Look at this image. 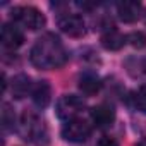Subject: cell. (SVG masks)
<instances>
[{
	"label": "cell",
	"instance_id": "obj_7",
	"mask_svg": "<svg viewBox=\"0 0 146 146\" xmlns=\"http://www.w3.org/2000/svg\"><path fill=\"white\" fill-rule=\"evenodd\" d=\"M100 41H102V46H103L105 50L117 52V50H120V48L125 45L127 38H125L115 26H108V28H105V29L102 31Z\"/></svg>",
	"mask_w": 146,
	"mask_h": 146
},
{
	"label": "cell",
	"instance_id": "obj_8",
	"mask_svg": "<svg viewBox=\"0 0 146 146\" xmlns=\"http://www.w3.org/2000/svg\"><path fill=\"white\" fill-rule=\"evenodd\" d=\"M2 45L9 50H16L24 43V35L16 24H4L2 26V35H0Z\"/></svg>",
	"mask_w": 146,
	"mask_h": 146
},
{
	"label": "cell",
	"instance_id": "obj_17",
	"mask_svg": "<svg viewBox=\"0 0 146 146\" xmlns=\"http://www.w3.org/2000/svg\"><path fill=\"white\" fill-rule=\"evenodd\" d=\"M96 146H119V143H117L113 137H110V136H103V137L98 139Z\"/></svg>",
	"mask_w": 146,
	"mask_h": 146
},
{
	"label": "cell",
	"instance_id": "obj_9",
	"mask_svg": "<svg viewBox=\"0 0 146 146\" xmlns=\"http://www.w3.org/2000/svg\"><path fill=\"white\" fill-rule=\"evenodd\" d=\"M91 120L95 122V125L98 129H107L113 124L115 120V112L110 105L107 103H102V105H96L91 108Z\"/></svg>",
	"mask_w": 146,
	"mask_h": 146
},
{
	"label": "cell",
	"instance_id": "obj_1",
	"mask_svg": "<svg viewBox=\"0 0 146 146\" xmlns=\"http://www.w3.org/2000/svg\"><path fill=\"white\" fill-rule=\"evenodd\" d=\"M67 58L69 55L62 40L53 33H45L43 36H40L29 52L31 64L36 69H43V70L60 69L65 65Z\"/></svg>",
	"mask_w": 146,
	"mask_h": 146
},
{
	"label": "cell",
	"instance_id": "obj_12",
	"mask_svg": "<svg viewBox=\"0 0 146 146\" xmlns=\"http://www.w3.org/2000/svg\"><path fill=\"white\" fill-rule=\"evenodd\" d=\"M102 79L96 76V74H93V72H86V74H83L81 78H79V90L83 91V95H86V96H93V95H96L100 90H102Z\"/></svg>",
	"mask_w": 146,
	"mask_h": 146
},
{
	"label": "cell",
	"instance_id": "obj_6",
	"mask_svg": "<svg viewBox=\"0 0 146 146\" xmlns=\"http://www.w3.org/2000/svg\"><path fill=\"white\" fill-rule=\"evenodd\" d=\"M58 28L70 38H81L86 35V23L79 14H64L58 17Z\"/></svg>",
	"mask_w": 146,
	"mask_h": 146
},
{
	"label": "cell",
	"instance_id": "obj_19",
	"mask_svg": "<svg viewBox=\"0 0 146 146\" xmlns=\"http://www.w3.org/2000/svg\"><path fill=\"white\" fill-rule=\"evenodd\" d=\"M143 70H144V74H146V58L143 60Z\"/></svg>",
	"mask_w": 146,
	"mask_h": 146
},
{
	"label": "cell",
	"instance_id": "obj_11",
	"mask_svg": "<svg viewBox=\"0 0 146 146\" xmlns=\"http://www.w3.org/2000/svg\"><path fill=\"white\" fill-rule=\"evenodd\" d=\"M31 98L38 108H46L52 102V88L48 81H38L31 90Z\"/></svg>",
	"mask_w": 146,
	"mask_h": 146
},
{
	"label": "cell",
	"instance_id": "obj_4",
	"mask_svg": "<svg viewBox=\"0 0 146 146\" xmlns=\"http://www.w3.org/2000/svg\"><path fill=\"white\" fill-rule=\"evenodd\" d=\"M91 132H93L91 124L83 117L67 120L62 127V137L69 143H84L91 136Z\"/></svg>",
	"mask_w": 146,
	"mask_h": 146
},
{
	"label": "cell",
	"instance_id": "obj_16",
	"mask_svg": "<svg viewBox=\"0 0 146 146\" xmlns=\"http://www.w3.org/2000/svg\"><path fill=\"white\" fill-rule=\"evenodd\" d=\"M127 41L134 46V48H144L146 46V35L141 31H134L127 36Z\"/></svg>",
	"mask_w": 146,
	"mask_h": 146
},
{
	"label": "cell",
	"instance_id": "obj_10",
	"mask_svg": "<svg viewBox=\"0 0 146 146\" xmlns=\"http://www.w3.org/2000/svg\"><path fill=\"white\" fill-rule=\"evenodd\" d=\"M141 4L139 2H134V0H124V2H119L117 4V16L120 21L131 24V23H136L139 17H141Z\"/></svg>",
	"mask_w": 146,
	"mask_h": 146
},
{
	"label": "cell",
	"instance_id": "obj_5",
	"mask_svg": "<svg viewBox=\"0 0 146 146\" xmlns=\"http://www.w3.org/2000/svg\"><path fill=\"white\" fill-rule=\"evenodd\" d=\"M84 108H86L84 100L76 95H64L57 102V115H58V119H62L65 122L81 117Z\"/></svg>",
	"mask_w": 146,
	"mask_h": 146
},
{
	"label": "cell",
	"instance_id": "obj_13",
	"mask_svg": "<svg viewBox=\"0 0 146 146\" xmlns=\"http://www.w3.org/2000/svg\"><path fill=\"white\" fill-rule=\"evenodd\" d=\"M33 90L31 88V79L26 76V74H19L12 79V96L21 100L28 95V91Z\"/></svg>",
	"mask_w": 146,
	"mask_h": 146
},
{
	"label": "cell",
	"instance_id": "obj_3",
	"mask_svg": "<svg viewBox=\"0 0 146 146\" xmlns=\"http://www.w3.org/2000/svg\"><path fill=\"white\" fill-rule=\"evenodd\" d=\"M11 17H12L17 24H21L23 28L31 29V31L41 29V28L46 24L45 16H43L36 7H31V5H19V7H14V9L11 11Z\"/></svg>",
	"mask_w": 146,
	"mask_h": 146
},
{
	"label": "cell",
	"instance_id": "obj_2",
	"mask_svg": "<svg viewBox=\"0 0 146 146\" xmlns=\"http://www.w3.org/2000/svg\"><path fill=\"white\" fill-rule=\"evenodd\" d=\"M19 134L24 141L35 143V144H45L48 139L46 125L43 119L35 112H24L19 120Z\"/></svg>",
	"mask_w": 146,
	"mask_h": 146
},
{
	"label": "cell",
	"instance_id": "obj_15",
	"mask_svg": "<svg viewBox=\"0 0 146 146\" xmlns=\"http://www.w3.org/2000/svg\"><path fill=\"white\" fill-rule=\"evenodd\" d=\"M134 107L146 115V84H143L134 95Z\"/></svg>",
	"mask_w": 146,
	"mask_h": 146
},
{
	"label": "cell",
	"instance_id": "obj_14",
	"mask_svg": "<svg viewBox=\"0 0 146 146\" xmlns=\"http://www.w3.org/2000/svg\"><path fill=\"white\" fill-rule=\"evenodd\" d=\"M2 129L4 132H11L16 129V115L14 110L11 108L9 103H4V110H2Z\"/></svg>",
	"mask_w": 146,
	"mask_h": 146
},
{
	"label": "cell",
	"instance_id": "obj_18",
	"mask_svg": "<svg viewBox=\"0 0 146 146\" xmlns=\"http://www.w3.org/2000/svg\"><path fill=\"white\" fill-rule=\"evenodd\" d=\"M136 146H146V137H144V139H141V141H139Z\"/></svg>",
	"mask_w": 146,
	"mask_h": 146
}]
</instances>
